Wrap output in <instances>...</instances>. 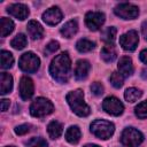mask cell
Segmentation results:
<instances>
[{
  "label": "cell",
  "mask_w": 147,
  "mask_h": 147,
  "mask_svg": "<svg viewBox=\"0 0 147 147\" xmlns=\"http://www.w3.org/2000/svg\"><path fill=\"white\" fill-rule=\"evenodd\" d=\"M30 131V125L29 124H22L15 127V133L18 136H23L25 133H28Z\"/></svg>",
  "instance_id": "obj_33"
},
{
  "label": "cell",
  "mask_w": 147,
  "mask_h": 147,
  "mask_svg": "<svg viewBox=\"0 0 147 147\" xmlns=\"http://www.w3.org/2000/svg\"><path fill=\"white\" fill-rule=\"evenodd\" d=\"M109 80H110V83H111V85L114 86V87H116V88H119V87H122V85H123V80H124V77L119 74V72H117V71H114L111 75H110V78H109Z\"/></svg>",
  "instance_id": "obj_28"
},
{
  "label": "cell",
  "mask_w": 147,
  "mask_h": 147,
  "mask_svg": "<svg viewBox=\"0 0 147 147\" xmlns=\"http://www.w3.org/2000/svg\"><path fill=\"white\" fill-rule=\"evenodd\" d=\"M53 110V103L46 98H37L30 106V114L33 117H44L52 114Z\"/></svg>",
  "instance_id": "obj_4"
},
{
  "label": "cell",
  "mask_w": 147,
  "mask_h": 147,
  "mask_svg": "<svg viewBox=\"0 0 147 147\" xmlns=\"http://www.w3.org/2000/svg\"><path fill=\"white\" fill-rule=\"evenodd\" d=\"M7 11L11 16H14L17 20H21V21L25 20L30 14V10H29L28 6H25L23 3H13L7 8Z\"/></svg>",
  "instance_id": "obj_13"
},
{
  "label": "cell",
  "mask_w": 147,
  "mask_h": 147,
  "mask_svg": "<svg viewBox=\"0 0 147 147\" xmlns=\"http://www.w3.org/2000/svg\"><path fill=\"white\" fill-rule=\"evenodd\" d=\"M13 90V77L7 72H1L0 75V93L2 95L9 93Z\"/></svg>",
  "instance_id": "obj_17"
},
{
  "label": "cell",
  "mask_w": 147,
  "mask_h": 147,
  "mask_svg": "<svg viewBox=\"0 0 147 147\" xmlns=\"http://www.w3.org/2000/svg\"><path fill=\"white\" fill-rule=\"evenodd\" d=\"M0 56H1V68L2 69H9L13 67L14 57H13L11 53H9L8 51H1Z\"/></svg>",
  "instance_id": "obj_25"
},
{
  "label": "cell",
  "mask_w": 147,
  "mask_h": 147,
  "mask_svg": "<svg viewBox=\"0 0 147 147\" xmlns=\"http://www.w3.org/2000/svg\"><path fill=\"white\" fill-rule=\"evenodd\" d=\"M26 147H48L46 140L44 138H31L28 142H26Z\"/></svg>",
  "instance_id": "obj_30"
},
{
  "label": "cell",
  "mask_w": 147,
  "mask_h": 147,
  "mask_svg": "<svg viewBox=\"0 0 147 147\" xmlns=\"http://www.w3.org/2000/svg\"><path fill=\"white\" fill-rule=\"evenodd\" d=\"M65 99H67L70 108L72 109V111L76 115H78L80 117H86L90 115L91 109L84 101V93L82 90H75V91L69 92L67 94Z\"/></svg>",
  "instance_id": "obj_2"
},
{
  "label": "cell",
  "mask_w": 147,
  "mask_h": 147,
  "mask_svg": "<svg viewBox=\"0 0 147 147\" xmlns=\"http://www.w3.org/2000/svg\"><path fill=\"white\" fill-rule=\"evenodd\" d=\"M80 137H82V132H80L79 127L76 125L70 126L65 131V140L70 144H77L80 140Z\"/></svg>",
  "instance_id": "obj_20"
},
{
  "label": "cell",
  "mask_w": 147,
  "mask_h": 147,
  "mask_svg": "<svg viewBox=\"0 0 147 147\" xmlns=\"http://www.w3.org/2000/svg\"><path fill=\"white\" fill-rule=\"evenodd\" d=\"M7 147H14V146H7Z\"/></svg>",
  "instance_id": "obj_38"
},
{
  "label": "cell",
  "mask_w": 147,
  "mask_h": 147,
  "mask_svg": "<svg viewBox=\"0 0 147 147\" xmlns=\"http://www.w3.org/2000/svg\"><path fill=\"white\" fill-rule=\"evenodd\" d=\"M134 111H136V115H137L139 118H141V119L147 118V100L140 102V103L136 107Z\"/></svg>",
  "instance_id": "obj_29"
},
{
  "label": "cell",
  "mask_w": 147,
  "mask_h": 147,
  "mask_svg": "<svg viewBox=\"0 0 147 147\" xmlns=\"http://www.w3.org/2000/svg\"><path fill=\"white\" fill-rule=\"evenodd\" d=\"M33 82L30 77L23 76L20 80V95L22 100L28 101L33 94Z\"/></svg>",
  "instance_id": "obj_12"
},
{
  "label": "cell",
  "mask_w": 147,
  "mask_h": 147,
  "mask_svg": "<svg viewBox=\"0 0 147 147\" xmlns=\"http://www.w3.org/2000/svg\"><path fill=\"white\" fill-rule=\"evenodd\" d=\"M139 57H140V60H141L145 64H147V49L141 51L140 54H139Z\"/></svg>",
  "instance_id": "obj_35"
},
{
  "label": "cell",
  "mask_w": 147,
  "mask_h": 147,
  "mask_svg": "<svg viewBox=\"0 0 147 147\" xmlns=\"http://www.w3.org/2000/svg\"><path fill=\"white\" fill-rule=\"evenodd\" d=\"M114 13L123 20H133L139 15V8L136 5L123 2L114 8Z\"/></svg>",
  "instance_id": "obj_7"
},
{
  "label": "cell",
  "mask_w": 147,
  "mask_h": 147,
  "mask_svg": "<svg viewBox=\"0 0 147 147\" xmlns=\"http://www.w3.org/2000/svg\"><path fill=\"white\" fill-rule=\"evenodd\" d=\"M85 23L90 30L96 31L105 23V14L101 11H88L85 15Z\"/></svg>",
  "instance_id": "obj_10"
},
{
  "label": "cell",
  "mask_w": 147,
  "mask_h": 147,
  "mask_svg": "<svg viewBox=\"0 0 147 147\" xmlns=\"http://www.w3.org/2000/svg\"><path fill=\"white\" fill-rule=\"evenodd\" d=\"M78 31V24H77V21L75 20H71V21H68L62 28H61V34L65 38H71L74 37Z\"/></svg>",
  "instance_id": "obj_19"
},
{
  "label": "cell",
  "mask_w": 147,
  "mask_h": 147,
  "mask_svg": "<svg viewBox=\"0 0 147 147\" xmlns=\"http://www.w3.org/2000/svg\"><path fill=\"white\" fill-rule=\"evenodd\" d=\"M116 33H117V30L115 26H109L107 29L103 30L102 32V40L106 41L107 44H113L115 38H116Z\"/></svg>",
  "instance_id": "obj_27"
},
{
  "label": "cell",
  "mask_w": 147,
  "mask_h": 147,
  "mask_svg": "<svg viewBox=\"0 0 147 147\" xmlns=\"http://www.w3.org/2000/svg\"><path fill=\"white\" fill-rule=\"evenodd\" d=\"M14 22L10 18L7 17H1L0 20V34L1 37H7L9 33L13 32L14 30Z\"/></svg>",
  "instance_id": "obj_22"
},
{
  "label": "cell",
  "mask_w": 147,
  "mask_h": 147,
  "mask_svg": "<svg viewBox=\"0 0 147 147\" xmlns=\"http://www.w3.org/2000/svg\"><path fill=\"white\" fill-rule=\"evenodd\" d=\"M95 47V42H93L92 40H88L86 38L79 39L76 44V48L78 52L80 53H86V52H91L92 49H94Z\"/></svg>",
  "instance_id": "obj_23"
},
{
  "label": "cell",
  "mask_w": 147,
  "mask_h": 147,
  "mask_svg": "<svg viewBox=\"0 0 147 147\" xmlns=\"http://www.w3.org/2000/svg\"><path fill=\"white\" fill-rule=\"evenodd\" d=\"M91 91L94 95H101L103 93V86L101 83L99 82H94L92 85H91Z\"/></svg>",
  "instance_id": "obj_32"
},
{
  "label": "cell",
  "mask_w": 147,
  "mask_h": 147,
  "mask_svg": "<svg viewBox=\"0 0 147 147\" xmlns=\"http://www.w3.org/2000/svg\"><path fill=\"white\" fill-rule=\"evenodd\" d=\"M121 141L126 147H138L144 141V136L134 127H126L122 132Z\"/></svg>",
  "instance_id": "obj_6"
},
{
  "label": "cell",
  "mask_w": 147,
  "mask_h": 147,
  "mask_svg": "<svg viewBox=\"0 0 147 147\" xmlns=\"http://www.w3.org/2000/svg\"><path fill=\"white\" fill-rule=\"evenodd\" d=\"M118 70L119 74L123 77H129L133 74V64H132V60L129 56H122L118 61Z\"/></svg>",
  "instance_id": "obj_15"
},
{
  "label": "cell",
  "mask_w": 147,
  "mask_h": 147,
  "mask_svg": "<svg viewBox=\"0 0 147 147\" xmlns=\"http://www.w3.org/2000/svg\"><path fill=\"white\" fill-rule=\"evenodd\" d=\"M9 100L8 99H2L1 101H0V105H1V110L2 111H6L8 108H9Z\"/></svg>",
  "instance_id": "obj_34"
},
{
  "label": "cell",
  "mask_w": 147,
  "mask_h": 147,
  "mask_svg": "<svg viewBox=\"0 0 147 147\" xmlns=\"http://www.w3.org/2000/svg\"><path fill=\"white\" fill-rule=\"evenodd\" d=\"M141 95H142V92L136 87L126 88V91L124 92V98L127 102H136Z\"/></svg>",
  "instance_id": "obj_24"
},
{
  "label": "cell",
  "mask_w": 147,
  "mask_h": 147,
  "mask_svg": "<svg viewBox=\"0 0 147 147\" xmlns=\"http://www.w3.org/2000/svg\"><path fill=\"white\" fill-rule=\"evenodd\" d=\"M28 34L31 37V39H40L44 36V29L37 21H30L26 25Z\"/></svg>",
  "instance_id": "obj_16"
},
{
  "label": "cell",
  "mask_w": 147,
  "mask_h": 147,
  "mask_svg": "<svg viewBox=\"0 0 147 147\" xmlns=\"http://www.w3.org/2000/svg\"><path fill=\"white\" fill-rule=\"evenodd\" d=\"M102 108L107 114L113 116H119L123 114V110H124L123 103L115 96L106 98L102 102Z\"/></svg>",
  "instance_id": "obj_8"
},
{
  "label": "cell",
  "mask_w": 147,
  "mask_h": 147,
  "mask_svg": "<svg viewBox=\"0 0 147 147\" xmlns=\"http://www.w3.org/2000/svg\"><path fill=\"white\" fill-rule=\"evenodd\" d=\"M26 42H28L26 37H25L23 33H18V34H16V36L11 39L10 45H11L15 49H23V48L26 46Z\"/></svg>",
  "instance_id": "obj_26"
},
{
  "label": "cell",
  "mask_w": 147,
  "mask_h": 147,
  "mask_svg": "<svg viewBox=\"0 0 147 147\" xmlns=\"http://www.w3.org/2000/svg\"><path fill=\"white\" fill-rule=\"evenodd\" d=\"M62 131H63V126L57 121H52L47 126V132L52 139H57L62 134Z\"/></svg>",
  "instance_id": "obj_21"
},
{
  "label": "cell",
  "mask_w": 147,
  "mask_h": 147,
  "mask_svg": "<svg viewBox=\"0 0 147 147\" xmlns=\"http://www.w3.org/2000/svg\"><path fill=\"white\" fill-rule=\"evenodd\" d=\"M18 65H20L21 70H23L24 72L32 74V72H36V71L39 69L40 60H39V57H38L34 53H32V52H26V53H24V54L20 57Z\"/></svg>",
  "instance_id": "obj_5"
},
{
  "label": "cell",
  "mask_w": 147,
  "mask_h": 147,
  "mask_svg": "<svg viewBox=\"0 0 147 147\" xmlns=\"http://www.w3.org/2000/svg\"><path fill=\"white\" fill-rule=\"evenodd\" d=\"M71 71V61L68 52H63L56 55L49 65L51 76L59 83H67L70 77Z\"/></svg>",
  "instance_id": "obj_1"
},
{
  "label": "cell",
  "mask_w": 147,
  "mask_h": 147,
  "mask_svg": "<svg viewBox=\"0 0 147 147\" xmlns=\"http://www.w3.org/2000/svg\"><path fill=\"white\" fill-rule=\"evenodd\" d=\"M141 33H142L144 38L147 40V21H145L141 25Z\"/></svg>",
  "instance_id": "obj_36"
},
{
  "label": "cell",
  "mask_w": 147,
  "mask_h": 147,
  "mask_svg": "<svg viewBox=\"0 0 147 147\" xmlns=\"http://www.w3.org/2000/svg\"><path fill=\"white\" fill-rule=\"evenodd\" d=\"M91 69V64L86 60H78L75 68V77L77 80H83L87 77Z\"/></svg>",
  "instance_id": "obj_14"
},
{
  "label": "cell",
  "mask_w": 147,
  "mask_h": 147,
  "mask_svg": "<svg viewBox=\"0 0 147 147\" xmlns=\"http://www.w3.org/2000/svg\"><path fill=\"white\" fill-rule=\"evenodd\" d=\"M84 147H100V146H98V145H93V144H88V145H85Z\"/></svg>",
  "instance_id": "obj_37"
},
{
  "label": "cell",
  "mask_w": 147,
  "mask_h": 147,
  "mask_svg": "<svg viewBox=\"0 0 147 147\" xmlns=\"http://www.w3.org/2000/svg\"><path fill=\"white\" fill-rule=\"evenodd\" d=\"M138 42H139V37L136 30H130L119 37V44L122 48L129 52H133L137 48Z\"/></svg>",
  "instance_id": "obj_9"
},
{
  "label": "cell",
  "mask_w": 147,
  "mask_h": 147,
  "mask_svg": "<svg viewBox=\"0 0 147 147\" xmlns=\"http://www.w3.org/2000/svg\"><path fill=\"white\" fill-rule=\"evenodd\" d=\"M59 47H60V44H59L57 41H55V40L49 41V42L47 44L46 48H45V53H46V54H53V53H55V52L59 49Z\"/></svg>",
  "instance_id": "obj_31"
},
{
  "label": "cell",
  "mask_w": 147,
  "mask_h": 147,
  "mask_svg": "<svg viewBox=\"0 0 147 147\" xmlns=\"http://www.w3.org/2000/svg\"><path fill=\"white\" fill-rule=\"evenodd\" d=\"M101 57L105 62H108V63L113 62L117 57V52L113 44H106L101 48Z\"/></svg>",
  "instance_id": "obj_18"
},
{
  "label": "cell",
  "mask_w": 147,
  "mask_h": 147,
  "mask_svg": "<svg viewBox=\"0 0 147 147\" xmlns=\"http://www.w3.org/2000/svg\"><path fill=\"white\" fill-rule=\"evenodd\" d=\"M115 131V126L113 123L105 119H95L91 124V132L99 139L106 140L109 139Z\"/></svg>",
  "instance_id": "obj_3"
},
{
  "label": "cell",
  "mask_w": 147,
  "mask_h": 147,
  "mask_svg": "<svg viewBox=\"0 0 147 147\" xmlns=\"http://www.w3.org/2000/svg\"><path fill=\"white\" fill-rule=\"evenodd\" d=\"M62 11L59 7H51L42 14V20L48 25H56L62 21Z\"/></svg>",
  "instance_id": "obj_11"
}]
</instances>
